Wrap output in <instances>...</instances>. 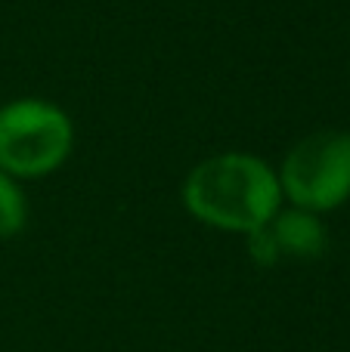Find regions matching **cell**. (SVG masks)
Here are the masks:
<instances>
[{
	"mask_svg": "<svg viewBox=\"0 0 350 352\" xmlns=\"http://www.w3.org/2000/svg\"><path fill=\"white\" fill-rule=\"evenodd\" d=\"M279 176L260 158L242 152L202 161L183 182L186 210L223 232L251 235L279 213Z\"/></svg>",
	"mask_w": 350,
	"mask_h": 352,
	"instance_id": "1",
	"label": "cell"
},
{
	"mask_svg": "<svg viewBox=\"0 0 350 352\" xmlns=\"http://www.w3.org/2000/svg\"><path fill=\"white\" fill-rule=\"evenodd\" d=\"M72 148V121L41 99H16L0 109V170L10 176L53 173Z\"/></svg>",
	"mask_w": 350,
	"mask_h": 352,
	"instance_id": "2",
	"label": "cell"
},
{
	"mask_svg": "<svg viewBox=\"0 0 350 352\" xmlns=\"http://www.w3.org/2000/svg\"><path fill=\"white\" fill-rule=\"evenodd\" d=\"M279 188L291 204L322 213L350 198V133L322 130L301 140L282 161Z\"/></svg>",
	"mask_w": 350,
	"mask_h": 352,
	"instance_id": "3",
	"label": "cell"
},
{
	"mask_svg": "<svg viewBox=\"0 0 350 352\" xmlns=\"http://www.w3.org/2000/svg\"><path fill=\"white\" fill-rule=\"evenodd\" d=\"M326 250V229L310 210H285L276 213L267 226L254 229L248 235V254L258 263H276L282 256H301V260H313Z\"/></svg>",
	"mask_w": 350,
	"mask_h": 352,
	"instance_id": "4",
	"label": "cell"
},
{
	"mask_svg": "<svg viewBox=\"0 0 350 352\" xmlns=\"http://www.w3.org/2000/svg\"><path fill=\"white\" fill-rule=\"evenodd\" d=\"M25 226V198L10 173L0 170V238L19 235Z\"/></svg>",
	"mask_w": 350,
	"mask_h": 352,
	"instance_id": "5",
	"label": "cell"
}]
</instances>
